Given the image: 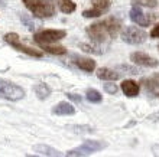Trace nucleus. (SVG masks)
Returning a JSON list of instances; mask_svg holds the SVG:
<instances>
[{
  "label": "nucleus",
  "mask_w": 159,
  "mask_h": 157,
  "mask_svg": "<svg viewBox=\"0 0 159 157\" xmlns=\"http://www.w3.org/2000/svg\"><path fill=\"white\" fill-rule=\"evenodd\" d=\"M120 20L114 19V17H109L103 22L94 23V25L87 28V35L90 36L94 43H104L109 39L117 36L119 30H120Z\"/></svg>",
  "instance_id": "obj_1"
},
{
  "label": "nucleus",
  "mask_w": 159,
  "mask_h": 157,
  "mask_svg": "<svg viewBox=\"0 0 159 157\" xmlns=\"http://www.w3.org/2000/svg\"><path fill=\"white\" fill-rule=\"evenodd\" d=\"M23 3L36 17H51L55 13L54 4L51 0H23Z\"/></svg>",
  "instance_id": "obj_2"
},
{
  "label": "nucleus",
  "mask_w": 159,
  "mask_h": 157,
  "mask_svg": "<svg viewBox=\"0 0 159 157\" xmlns=\"http://www.w3.org/2000/svg\"><path fill=\"white\" fill-rule=\"evenodd\" d=\"M25 97V89L13 82L0 78V98L9 101H19Z\"/></svg>",
  "instance_id": "obj_3"
},
{
  "label": "nucleus",
  "mask_w": 159,
  "mask_h": 157,
  "mask_svg": "<svg viewBox=\"0 0 159 157\" xmlns=\"http://www.w3.org/2000/svg\"><path fill=\"white\" fill-rule=\"evenodd\" d=\"M4 41H6V43H9V45L12 46V48H15L16 50H19V52H23V54L29 55V56H35V58H41L42 56V52L41 50H36V49H32V48H29V46L23 45L20 42V39H19V36H17V33H6L4 35Z\"/></svg>",
  "instance_id": "obj_4"
},
{
  "label": "nucleus",
  "mask_w": 159,
  "mask_h": 157,
  "mask_svg": "<svg viewBox=\"0 0 159 157\" xmlns=\"http://www.w3.org/2000/svg\"><path fill=\"white\" fill-rule=\"evenodd\" d=\"M146 32L142 29H139V28H134V26H129V28H126L121 33V39L126 42V43H129V45H140L143 42L146 41Z\"/></svg>",
  "instance_id": "obj_5"
},
{
  "label": "nucleus",
  "mask_w": 159,
  "mask_h": 157,
  "mask_svg": "<svg viewBox=\"0 0 159 157\" xmlns=\"http://www.w3.org/2000/svg\"><path fill=\"white\" fill-rule=\"evenodd\" d=\"M65 36H67V32H65V30L48 29V30H42V32L36 33L34 36V39L38 45H42V43H54V42H57V41L64 39Z\"/></svg>",
  "instance_id": "obj_6"
},
{
  "label": "nucleus",
  "mask_w": 159,
  "mask_h": 157,
  "mask_svg": "<svg viewBox=\"0 0 159 157\" xmlns=\"http://www.w3.org/2000/svg\"><path fill=\"white\" fill-rule=\"evenodd\" d=\"M111 0H93V7L88 10H84V17H98L103 13H106L110 9Z\"/></svg>",
  "instance_id": "obj_7"
},
{
  "label": "nucleus",
  "mask_w": 159,
  "mask_h": 157,
  "mask_svg": "<svg viewBox=\"0 0 159 157\" xmlns=\"http://www.w3.org/2000/svg\"><path fill=\"white\" fill-rule=\"evenodd\" d=\"M130 59H132V62L142 66H148V68H156L159 63L155 58H152V56L143 54V52H133L130 55Z\"/></svg>",
  "instance_id": "obj_8"
},
{
  "label": "nucleus",
  "mask_w": 159,
  "mask_h": 157,
  "mask_svg": "<svg viewBox=\"0 0 159 157\" xmlns=\"http://www.w3.org/2000/svg\"><path fill=\"white\" fill-rule=\"evenodd\" d=\"M130 19H132V22L138 23L139 26H149L151 22L153 20L155 17L149 16V15H145L139 7H133L130 10Z\"/></svg>",
  "instance_id": "obj_9"
},
{
  "label": "nucleus",
  "mask_w": 159,
  "mask_h": 157,
  "mask_svg": "<svg viewBox=\"0 0 159 157\" xmlns=\"http://www.w3.org/2000/svg\"><path fill=\"white\" fill-rule=\"evenodd\" d=\"M52 114H57V116H72L75 114V108L72 107L70 102H62L57 104L54 108H52Z\"/></svg>",
  "instance_id": "obj_10"
},
{
  "label": "nucleus",
  "mask_w": 159,
  "mask_h": 157,
  "mask_svg": "<svg viewBox=\"0 0 159 157\" xmlns=\"http://www.w3.org/2000/svg\"><path fill=\"white\" fill-rule=\"evenodd\" d=\"M72 62L75 63L78 66L80 69L85 71V72H93L94 68H96V61L93 59H88V58H78V56H72Z\"/></svg>",
  "instance_id": "obj_11"
},
{
  "label": "nucleus",
  "mask_w": 159,
  "mask_h": 157,
  "mask_svg": "<svg viewBox=\"0 0 159 157\" xmlns=\"http://www.w3.org/2000/svg\"><path fill=\"white\" fill-rule=\"evenodd\" d=\"M121 91L125 92L127 97H138L139 94V85L132 79H126L121 84Z\"/></svg>",
  "instance_id": "obj_12"
},
{
  "label": "nucleus",
  "mask_w": 159,
  "mask_h": 157,
  "mask_svg": "<svg viewBox=\"0 0 159 157\" xmlns=\"http://www.w3.org/2000/svg\"><path fill=\"white\" fill-rule=\"evenodd\" d=\"M34 151L35 153H39L41 156H51V157H58L61 156L58 150L52 149L49 146H45V144H36L34 146Z\"/></svg>",
  "instance_id": "obj_13"
},
{
  "label": "nucleus",
  "mask_w": 159,
  "mask_h": 157,
  "mask_svg": "<svg viewBox=\"0 0 159 157\" xmlns=\"http://www.w3.org/2000/svg\"><path fill=\"white\" fill-rule=\"evenodd\" d=\"M97 76L100 79H104V81H116V79H119L120 75L116 71L109 69V68H100L97 71Z\"/></svg>",
  "instance_id": "obj_14"
},
{
  "label": "nucleus",
  "mask_w": 159,
  "mask_h": 157,
  "mask_svg": "<svg viewBox=\"0 0 159 157\" xmlns=\"http://www.w3.org/2000/svg\"><path fill=\"white\" fill-rule=\"evenodd\" d=\"M143 87L152 97H159V82L156 79H143Z\"/></svg>",
  "instance_id": "obj_15"
},
{
  "label": "nucleus",
  "mask_w": 159,
  "mask_h": 157,
  "mask_svg": "<svg viewBox=\"0 0 159 157\" xmlns=\"http://www.w3.org/2000/svg\"><path fill=\"white\" fill-rule=\"evenodd\" d=\"M83 147L91 150V151H98V150H103L107 147V143L106 141H97V140H87L84 141Z\"/></svg>",
  "instance_id": "obj_16"
},
{
  "label": "nucleus",
  "mask_w": 159,
  "mask_h": 157,
  "mask_svg": "<svg viewBox=\"0 0 159 157\" xmlns=\"http://www.w3.org/2000/svg\"><path fill=\"white\" fill-rule=\"evenodd\" d=\"M39 46H41L45 52L52 54V55H65L67 54V50H65L64 46H51L49 43H42V45H39Z\"/></svg>",
  "instance_id": "obj_17"
},
{
  "label": "nucleus",
  "mask_w": 159,
  "mask_h": 157,
  "mask_svg": "<svg viewBox=\"0 0 159 157\" xmlns=\"http://www.w3.org/2000/svg\"><path fill=\"white\" fill-rule=\"evenodd\" d=\"M34 91H35V94L38 95L39 99L48 98V95L51 94L49 87H48V85H45V84H36V85L34 87Z\"/></svg>",
  "instance_id": "obj_18"
},
{
  "label": "nucleus",
  "mask_w": 159,
  "mask_h": 157,
  "mask_svg": "<svg viewBox=\"0 0 159 157\" xmlns=\"http://www.w3.org/2000/svg\"><path fill=\"white\" fill-rule=\"evenodd\" d=\"M58 7L62 13H72L75 10V3L72 0H58Z\"/></svg>",
  "instance_id": "obj_19"
},
{
  "label": "nucleus",
  "mask_w": 159,
  "mask_h": 157,
  "mask_svg": "<svg viewBox=\"0 0 159 157\" xmlns=\"http://www.w3.org/2000/svg\"><path fill=\"white\" fill-rule=\"evenodd\" d=\"M87 99L90 101V102H101V99H103V97H101V94L97 89H88L87 91Z\"/></svg>",
  "instance_id": "obj_20"
},
{
  "label": "nucleus",
  "mask_w": 159,
  "mask_h": 157,
  "mask_svg": "<svg viewBox=\"0 0 159 157\" xmlns=\"http://www.w3.org/2000/svg\"><path fill=\"white\" fill-rule=\"evenodd\" d=\"M90 154H93L91 150L85 149V147H78V149H74V150H70L67 153V156H90Z\"/></svg>",
  "instance_id": "obj_21"
},
{
  "label": "nucleus",
  "mask_w": 159,
  "mask_h": 157,
  "mask_svg": "<svg viewBox=\"0 0 159 157\" xmlns=\"http://www.w3.org/2000/svg\"><path fill=\"white\" fill-rule=\"evenodd\" d=\"M70 131L77 133V134H84V133H93V128L88 125H70L67 127Z\"/></svg>",
  "instance_id": "obj_22"
},
{
  "label": "nucleus",
  "mask_w": 159,
  "mask_h": 157,
  "mask_svg": "<svg viewBox=\"0 0 159 157\" xmlns=\"http://www.w3.org/2000/svg\"><path fill=\"white\" fill-rule=\"evenodd\" d=\"M134 6H143V7H156L158 0H133Z\"/></svg>",
  "instance_id": "obj_23"
},
{
  "label": "nucleus",
  "mask_w": 159,
  "mask_h": 157,
  "mask_svg": "<svg viewBox=\"0 0 159 157\" xmlns=\"http://www.w3.org/2000/svg\"><path fill=\"white\" fill-rule=\"evenodd\" d=\"M80 48H81L84 52H87V54H96V55L103 54V50H98V48H94V46L88 45V43H80Z\"/></svg>",
  "instance_id": "obj_24"
},
{
  "label": "nucleus",
  "mask_w": 159,
  "mask_h": 157,
  "mask_svg": "<svg viewBox=\"0 0 159 157\" xmlns=\"http://www.w3.org/2000/svg\"><path fill=\"white\" fill-rule=\"evenodd\" d=\"M20 20H22V23L28 28L29 30H34L35 29V25H34V22H32V19H30L28 15H25V13H22L20 15Z\"/></svg>",
  "instance_id": "obj_25"
},
{
  "label": "nucleus",
  "mask_w": 159,
  "mask_h": 157,
  "mask_svg": "<svg viewBox=\"0 0 159 157\" xmlns=\"http://www.w3.org/2000/svg\"><path fill=\"white\" fill-rule=\"evenodd\" d=\"M119 69L127 71V74H133V75H136V74H139V72H140L139 69H136V68H132V66H129V65H120V66H119Z\"/></svg>",
  "instance_id": "obj_26"
},
{
  "label": "nucleus",
  "mask_w": 159,
  "mask_h": 157,
  "mask_svg": "<svg viewBox=\"0 0 159 157\" xmlns=\"http://www.w3.org/2000/svg\"><path fill=\"white\" fill-rule=\"evenodd\" d=\"M119 88L114 85V84H104V91L109 92V94H116Z\"/></svg>",
  "instance_id": "obj_27"
},
{
  "label": "nucleus",
  "mask_w": 159,
  "mask_h": 157,
  "mask_svg": "<svg viewBox=\"0 0 159 157\" xmlns=\"http://www.w3.org/2000/svg\"><path fill=\"white\" fill-rule=\"evenodd\" d=\"M67 97L70 99H72V101H75V102H81V101H83V98L77 94H67Z\"/></svg>",
  "instance_id": "obj_28"
},
{
  "label": "nucleus",
  "mask_w": 159,
  "mask_h": 157,
  "mask_svg": "<svg viewBox=\"0 0 159 157\" xmlns=\"http://www.w3.org/2000/svg\"><path fill=\"white\" fill-rule=\"evenodd\" d=\"M151 36L152 37H159V25H156L151 32Z\"/></svg>",
  "instance_id": "obj_29"
},
{
  "label": "nucleus",
  "mask_w": 159,
  "mask_h": 157,
  "mask_svg": "<svg viewBox=\"0 0 159 157\" xmlns=\"http://www.w3.org/2000/svg\"><path fill=\"white\" fill-rule=\"evenodd\" d=\"M156 78H158V79H159V74H158V75H156Z\"/></svg>",
  "instance_id": "obj_30"
},
{
  "label": "nucleus",
  "mask_w": 159,
  "mask_h": 157,
  "mask_svg": "<svg viewBox=\"0 0 159 157\" xmlns=\"http://www.w3.org/2000/svg\"><path fill=\"white\" fill-rule=\"evenodd\" d=\"M158 49H159V46H158Z\"/></svg>",
  "instance_id": "obj_31"
}]
</instances>
